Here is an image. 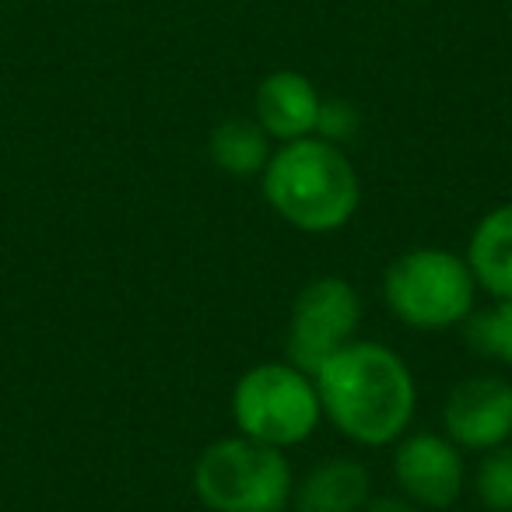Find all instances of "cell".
Listing matches in <instances>:
<instances>
[{
	"label": "cell",
	"instance_id": "obj_1",
	"mask_svg": "<svg viewBox=\"0 0 512 512\" xmlns=\"http://www.w3.org/2000/svg\"><path fill=\"white\" fill-rule=\"evenodd\" d=\"M316 376L320 407L348 439L386 446L400 439L414 414V379L390 348L351 341L330 355Z\"/></svg>",
	"mask_w": 512,
	"mask_h": 512
},
{
	"label": "cell",
	"instance_id": "obj_2",
	"mask_svg": "<svg viewBox=\"0 0 512 512\" xmlns=\"http://www.w3.org/2000/svg\"><path fill=\"white\" fill-rule=\"evenodd\" d=\"M271 207L302 232H334L358 207V176L337 144L323 137L288 141L264 165Z\"/></svg>",
	"mask_w": 512,
	"mask_h": 512
},
{
	"label": "cell",
	"instance_id": "obj_3",
	"mask_svg": "<svg viewBox=\"0 0 512 512\" xmlns=\"http://www.w3.org/2000/svg\"><path fill=\"white\" fill-rule=\"evenodd\" d=\"M193 488L214 512H285L292 502V467L278 446L249 435L221 439L197 460Z\"/></svg>",
	"mask_w": 512,
	"mask_h": 512
},
{
	"label": "cell",
	"instance_id": "obj_4",
	"mask_svg": "<svg viewBox=\"0 0 512 512\" xmlns=\"http://www.w3.org/2000/svg\"><path fill=\"white\" fill-rule=\"evenodd\" d=\"M474 274L449 249H411L386 271V306L414 330H446L474 306Z\"/></svg>",
	"mask_w": 512,
	"mask_h": 512
},
{
	"label": "cell",
	"instance_id": "obj_5",
	"mask_svg": "<svg viewBox=\"0 0 512 512\" xmlns=\"http://www.w3.org/2000/svg\"><path fill=\"white\" fill-rule=\"evenodd\" d=\"M320 411L313 379L295 365L281 362L249 369L232 393V414L242 435L278 449L306 442L320 425Z\"/></svg>",
	"mask_w": 512,
	"mask_h": 512
},
{
	"label": "cell",
	"instance_id": "obj_6",
	"mask_svg": "<svg viewBox=\"0 0 512 512\" xmlns=\"http://www.w3.org/2000/svg\"><path fill=\"white\" fill-rule=\"evenodd\" d=\"M358 320H362V302L358 292L341 278H320L306 285L292 309V327H288V358L295 369L313 376L330 355L351 344Z\"/></svg>",
	"mask_w": 512,
	"mask_h": 512
},
{
	"label": "cell",
	"instance_id": "obj_7",
	"mask_svg": "<svg viewBox=\"0 0 512 512\" xmlns=\"http://www.w3.org/2000/svg\"><path fill=\"white\" fill-rule=\"evenodd\" d=\"M446 432L463 449H495L512 435V383L477 376L460 383L446 400Z\"/></svg>",
	"mask_w": 512,
	"mask_h": 512
},
{
	"label": "cell",
	"instance_id": "obj_8",
	"mask_svg": "<svg viewBox=\"0 0 512 512\" xmlns=\"http://www.w3.org/2000/svg\"><path fill=\"white\" fill-rule=\"evenodd\" d=\"M393 474L404 495L428 509H446L463 491V460L456 442L432 432H414L397 446Z\"/></svg>",
	"mask_w": 512,
	"mask_h": 512
},
{
	"label": "cell",
	"instance_id": "obj_9",
	"mask_svg": "<svg viewBox=\"0 0 512 512\" xmlns=\"http://www.w3.org/2000/svg\"><path fill=\"white\" fill-rule=\"evenodd\" d=\"M320 92L299 71H274L256 92V123L281 141H299L316 130Z\"/></svg>",
	"mask_w": 512,
	"mask_h": 512
},
{
	"label": "cell",
	"instance_id": "obj_10",
	"mask_svg": "<svg viewBox=\"0 0 512 512\" xmlns=\"http://www.w3.org/2000/svg\"><path fill=\"white\" fill-rule=\"evenodd\" d=\"M369 498V470L348 456H330L327 463L309 470L295 488L299 512H358Z\"/></svg>",
	"mask_w": 512,
	"mask_h": 512
},
{
	"label": "cell",
	"instance_id": "obj_11",
	"mask_svg": "<svg viewBox=\"0 0 512 512\" xmlns=\"http://www.w3.org/2000/svg\"><path fill=\"white\" fill-rule=\"evenodd\" d=\"M467 267L495 299H512V204L484 214L470 235Z\"/></svg>",
	"mask_w": 512,
	"mask_h": 512
},
{
	"label": "cell",
	"instance_id": "obj_12",
	"mask_svg": "<svg viewBox=\"0 0 512 512\" xmlns=\"http://www.w3.org/2000/svg\"><path fill=\"white\" fill-rule=\"evenodd\" d=\"M211 158L228 176H256L271 158L267 130L253 120H225L211 134Z\"/></svg>",
	"mask_w": 512,
	"mask_h": 512
},
{
	"label": "cell",
	"instance_id": "obj_13",
	"mask_svg": "<svg viewBox=\"0 0 512 512\" xmlns=\"http://www.w3.org/2000/svg\"><path fill=\"white\" fill-rule=\"evenodd\" d=\"M467 341L477 355H488L502 365H512V299H498L495 309L477 313L467 323Z\"/></svg>",
	"mask_w": 512,
	"mask_h": 512
},
{
	"label": "cell",
	"instance_id": "obj_14",
	"mask_svg": "<svg viewBox=\"0 0 512 512\" xmlns=\"http://www.w3.org/2000/svg\"><path fill=\"white\" fill-rule=\"evenodd\" d=\"M477 498L491 512H512V446H495L477 467Z\"/></svg>",
	"mask_w": 512,
	"mask_h": 512
},
{
	"label": "cell",
	"instance_id": "obj_15",
	"mask_svg": "<svg viewBox=\"0 0 512 512\" xmlns=\"http://www.w3.org/2000/svg\"><path fill=\"white\" fill-rule=\"evenodd\" d=\"M316 134L323 141H351L358 134V109L344 99H327L320 102V116H316Z\"/></svg>",
	"mask_w": 512,
	"mask_h": 512
},
{
	"label": "cell",
	"instance_id": "obj_16",
	"mask_svg": "<svg viewBox=\"0 0 512 512\" xmlns=\"http://www.w3.org/2000/svg\"><path fill=\"white\" fill-rule=\"evenodd\" d=\"M362 512H418L414 505L400 502V498H376V502L362 505Z\"/></svg>",
	"mask_w": 512,
	"mask_h": 512
}]
</instances>
